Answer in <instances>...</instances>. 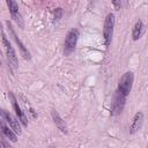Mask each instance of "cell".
<instances>
[{
    "label": "cell",
    "mask_w": 148,
    "mask_h": 148,
    "mask_svg": "<svg viewBox=\"0 0 148 148\" xmlns=\"http://www.w3.org/2000/svg\"><path fill=\"white\" fill-rule=\"evenodd\" d=\"M113 28H114V15L113 13H109L104 21V28H103V37H104V44L106 47L111 44L112 36H113Z\"/></svg>",
    "instance_id": "6da1fadb"
},
{
    "label": "cell",
    "mask_w": 148,
    "mask_h": 148,
    "mask_svg": "<svg viewBox=\"0 0 148 148\" xmlns=\"http://www.w3.org/2000/svg\"><path fill=\"white\" fill-rule=\"evenodd\" d=\"M133 81H134V75H133V73H132V72H126L125 74H123V76H121L120 80H119L117 91L127 97L128 94H130V91H131V89H132Z\"/></svg>",
    "instance_id": "7a4b0ae2"
},
{
    "label": "cell",
    "mask_w": 148,
    "mask_h": 148,
    "mask_svg": "<svg viewBox=\"0 0 148 148\" xmlns=\"http://www.w3.org/2000/svg\"><path fill=\"white\" fill-rule=\"evenodd\" d=\"M79 39V30L77 29H71L65 38L64 43V53L65 56H69L76 47V43Z\"/></svg>",
    "instance_id": "3957f363"
},
{
    "label": "cell",
    "mask_w": 148,
    "mask_h": 148,
    "mask_svg": "<svg viewBox=\"0 0 148 148\" xmlns=\"http://www.w3.org/2000/svg\"><path fill=\"white\" fill-rule=\"evenodd\" d=\"M2 45H3V50H5V53H6V57H7V60H8L9 65L12 67L16 68L17 65H18L16 53H15L12 44L9 43V40L7 39V37H6V35L3 32H2Z\"/></svg>",
    "instance_id": "277c9868"
},
{
    "label": "cell",
    "mask_w": 148,
    "mask_h": 148,
    "mask_svg": "<svg viewBox=\"0 0 148 148\" xmlns=\"http://www.w3.org/2000/svg\"><path fill=\"white\" fill-rule=\"evenodd\" d=\"M125 102H126V96L121 95L120 92L116 90L112 102H111V116H117L121 113L125 106Z\"/></svg>",
    "instance_id": "5b68a950"
},
{
    "label": "cell",
    "mask_w": 148,
    "mask_h": 148,
    "mask_svg": "<svg viewBox=\"0 0 148 148\" xmlns=\"http://www.w3.org/2000/svg\"><path fill=\"white\" fill-rule=\"evenodd\" d=\"M0 113H1V119H3L8 125H9V127L16 133V134H21L22 133V128H21V125H20V120L17 119V118H15V117H13L8 111H6V110H1L0 111Z\"/></svg>",
    "instance_id": "8992f818"
},
{
    "label": "cell",
    "mask_w": 148,
    "mask_h": 148,
    "mask_svg": "<svg viewBox=\"0 0 148 148\" xmlns=\"http://www.w3.org/2000/svg\"><path fill=\"white\" fill-rule=\"evenodd\" d=\"M6 25H7V28H8V30H9V34L12 35V37H13V39L15 40V43H16V45L18 46V49H20V51H21V53H22V56H23V58L24 59H27V60H30L31 59V56H30V52H29V50L24 46V44L22 43V40L17 37V35H16V32H15V30H14V28H13V25H12V23L9 22V21H7L6 22Z\"/></svg>",
    "instance_id": "52a82bcc"
},
{
    "label": "cell",
    "mask_w": 148,
    "mask_h": 148,
    "mask_svg": "<svg viewBox=\"0 0 148 148\" xmlns=\"http://www.w3.org/2000/svg\"><path fill=\"white\" fill-rule=\"evenodd\" d=\"M7 6H8L12 18L16 22V24L20 28H24V21H23V17H22V15L18 10V5L13 0H7Z\"/></svg>",
    "instance_id": "ba28073f"
},
{
    "label": "cell",
    "mask_w": 148,
    "mask_h": 148,
    "mask_svg": "<svg viewBox=\"0 0 148 148\" xmlns=\"http://www.w3.org/2000/svg\"><path fill=\"white\" fill-rule=\"evenodd\" d=\"M8 96H9V98H10V101H12V105H13V109H14V111H15L16 118L20 120V123H21L24 127H27V126H28V118H27L25 113L22 111V109L20 108V105H18V102H17L16 97L14 96V94H13L12 91H9V92H8Z\"/></svg>",
    "instance_id": "9c48e42d"
},
{
    "label": "cell",
    "mask_w": 148,
    "mask_h": 148,
    "mask_svg": "<svg viewBox=\"0 0 148 148\" xmlns=\"http://www.w3.org/2000/svg\"><path fill=\"white\" fill-rule=\"evenodd\" d=\"M142 123H143V113L142 112H136L133 117V120H132V124H131V127H130V133L134 134L135 132H138L141 128Z\"/></svg>",
    "instance_id": "30bf717a"
},
{
    "label": "cell",
    "mask_w": 148,
    "mask_h": 148,
    "mask_svg": "<svg viewBox=\"0 0 148 148\" xmlns=\"http://www.w3.org/2000/svg\"><path fill=\"white\" fill-rule=\"evenodd\" d=\"M0 126H1V132H2V134H3L9 141H12V142H16V141H17V135H16V133H15L12 128H9V126L6 125V121H5L3 119H1Z\"/></svg>",
    "instance_id": "8fae6325"
},
{
    "label": "cell",
    "mask_w": 148,
    "mask_h": 148,
    "mask_svg": "<svg viewBox=\"0 0 148 148\" xmlns=\"http://www.w3.org/2000/svg\"><path fill=\"white\" fill-rule=\"evenodd\" d=\"M51 116H52V119H53L56 126H57L62 133H67V125H66L65 120H62V118L60 117V114H59L56 110H52V111H51Z\"/></svg>",
    "instance_id": "7c38bea8"
},
{
    "label": "cell",
    "mask_w": 148,
    "mask_h": 148,
    "mask_svg": "<svg viewBox=\"0 0 148 148\" xmlns=\"http://www.w3.org/2000/svg\"><path fill=\"white\" fill-rule=\"evenodd\" d=\"M143 30H145V25L142 23V21H136L134 27H133V30H132V39L133 40H138L142 34H143Z\"/></svg>",
    "instance_id": "4fadbf2b"
},
{
    "label": "cell",
    "mask_w": 148,
    "mask_h": 148,
    "mask_svg": "<svg viewBox=\"0 0 148 148\" xmlns=\"http://www.w3.org/2000/svg\"><path fill=\"white\" fill-rule=\"evenodd\" d=\"M61 17H62V9L61 8H56V10L53 13V22L57 23L58 21H60Z\"/></svg>",
    "instance_id": "5bb4252c"
},
{
    "label": "cell",
    "mask_w": 148,
    "mask_h": 148,
    "mask_svg": "<svg viewBox=\"0 0 148 148\" xmlns=\"http://www.w3.org/2000/svg\"><path fill=\"white\" fill-rule=\"evenodd\" d=\"M1 143H2V147H3V148H13V147H12L8 142H6V140H3V139L1 140Z\"/></svg>",
    "instance_id": "9a60e30c"
},
{
    "label": "cell",
    "mask_w": 148,
    "mask_h": 148,
    "mask_svg": "<svg viewBox=\"0 0 148 148\" xmlns=\"http://www.w3.org/2000/svg\"><path fill=\"white\" fill-rule=\"evenodd\" d=\"M112 3H113L116 7H120V6H121V2H118V1H112Z\"/></svg>",
    "instance_id": "2e32d148"
}]
</instances>
